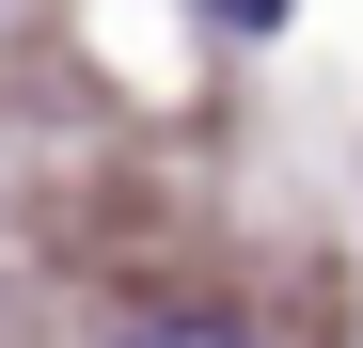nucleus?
Instances as JSON below:
<instances>
[{
	"label": "nucleus",
	"mask_w": 363,
	"mask_h": 348,
	"mask_svg": "<svg viewBox=\"0 0 363 348\" xmlns=\"http://www.w3.org/2000/svg\"><path fill=\"white\" fill-rule=\"evenodd\" d=\"M221 16H237V32H269V16H284V0H221Z\"/></svg>",
	"instance_id": "2"
},
{
	"label": "nucleus",
	"mask_w": 363,
	"mask_h": 348,
	"mask_svg": "<svg viewBox=\"0 0 363 348\" xmlns=\"http://www.w3.org/2000/svg\"><path fill=\"white\" fill-rule=\"evenodd\" d=\"M143 348H253V332H237V317H158Z\"/></svg>",
	"instance_id": "1"
}]
</instances>
